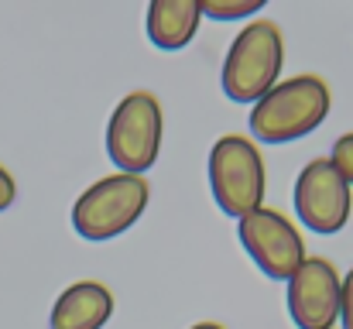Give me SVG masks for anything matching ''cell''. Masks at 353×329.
I'll return each mask as SVG.
<instances>
[{
	"label": "cell",
	"instance_id": "cell-1",
	"mask_svg": "<svg viewBox=\"0 0 353 329\" xmlns=\"http://www.w3.org/2000/svg\"><path fill=\"white\" fill-rule=\"evenodd\" d=\"M330 86L319 76H292L271 86L250 110V134L264 144H285L312 134L330 117Z\"/></svg>",
	"mask_w": 353,
	"mask_h": 329
},
{
	"label": "cell",
	"instance_id": "cell-2",
	"mask_svg": "<svg viewBox=\"0 0 353 329\" xmlns=\"http://www.w3.org/2000/svg\"><path fill=\"white\" fill-rule=\"evenodd\" d=\"M285 66V41L274 21H250L247 28H240L234 38L227 59H223V93L234 103H257L271 86H278Z\"/></svg>",
	"mask_w": 353,
	"mask_h": 329
},
{
	"label": "cell",
	"instance_id": "cell-3",
	"mask_svg": "<svg viewBox=\"0 0 353 329\" xmlns=\"http://www.w3.org/2000/svg\"><path fill=\"white\" fill-rule=\"evenodd\" d=\"M210 189L216 206L234 219L261 210L268 172L257 144L240 134H223L210 151Z\"/></svg>",
	"mask_w": 353,
	"mask_h": 329
},
{
	"label": "cell",
	"instance_id": "cell-4",
	"mask_svg": "<svg viewBox=\"0 0 353 329\" xmlns=\"http://www.w3.org/2000/svg\"><path fill=\"white\" fill-rule=\"evenodd\" d=\"M148 210V182L141 175H107L93 182L72 206V226L86 240H114Z\"/></svg>",
	"mask_w": 353,
	"mask_h": 329
},
{
	"label": "cell",
	"instance_id": "cell-5",
	"mask_svg": "<svg viewBox=\"0 0 353 329\" xmlns=\"http://www.w3.org/2000/svg\"><path fill=\"white\" fill-rule=\"evenodd\" d=\"M161 151V103L154 93H127L107 123V154L123 175H141Z\"/></svg>",
	"mask_w": 353,
	"mask_h": 329
},
{
	"label": "cell",
	"instance_id": "cell-6",
	"mask_svg": "<svg viewBox=\"0 0 353 329\" xmlns=\"http://www.w3.org/2000/svg\"><path fill=\"white\" fill-rule=\"evenodd\" d=\"M236 237L250 261L274 281H288L295 268L305 261V243L295 223L281 217L278 210H254L243 219H236Z\"/></svg>",
	"mask_w": 353,
	"mask_h": 329
},
{
	"label": "cell",
	"instance_id": "cell-7",
	"mask_svg": "<svg viewBox=\"0 0 353 329\" xmlns=\"http://www.w3.org/2000/svg\"><path fill=\"white\" fill-rule=\"evenodd\" d=\"M353 189L330 158H312L295 179V213L312 233H340L350 219Z\"/></svg>",
	"mask_w": 353,
	"mask_h": 329
},
{
	"label": "cell",
	"instance_id": "cell-8",
	"mask_svg": "<svg viewBox=\"0 0 353 329\" xmlns=\"http://www.w3.org/2000/svg\"><path fill=\"white\" fill-rule=\"evenodd\" d=\"M340 288L333 261L305 257L288 278V316L299 329H333L340 319Z\"/></svg>",
	"mask_w": 353,
	"mask_h": 329
},
{
	"label": "cell",
	"instance_id": "cell-9",
	"mask_svg": "<svg viewBox=\"0 0 353 329\" xmlns=\"http://www.w3.org/2000/svg\"><path fill=\"white\" fill-rule=\"evenodd\" d=\"M110 316H114L110 288L100 281H76L55 299L48 329H103Z\"/></svg>",
	"mask_w": 353,
	"mask_h": 329
},
{
	"label": "cell",
	"instance_id": "cell-10",
	"mask_svg": "<svg viewBox=\"0 0 353 329\" xmlns=\"http://www.w3.org/2000/svg\"><path fill=\"white\" fill-rule=\"evenodd\" d=\"M199 21H203L199 0H151L144 24L151 45H158L161 52H179L196 38Z\"/></svg>",
	"mask_w": 353,
	"mask_h": 329
},
{
	"label": "cell",
	"instance_id": "cell-11",
	"mask_svg": "<svg viewBox=\"0 0 353 329\" xmlns=\"http://www.w3.org/2000/svg\"><path fill=\"white\" fill-rule=\"evenodd\" d=\"M264 7V0H199V10L213 21H240Z\"/></svg>",
	"mask_w": 353,
	"mask_h": 329
},
{
	"label": "cell",
	"instance_id": "cell-12",
	"mask_svg": "<svg viewBox=\"0 0 353 329\" xmlns=\"http://www.w3.org/2000/svg\"><path fill=\"white\" fill-rule=\"evenodd\" d=\"M330 161L336 165V172L347 179V186L353 189V130H350V134H343V137H336Z\"/></svg>",
	"mask_w": 353,
	"mask_h": 329
},
{
	"label": "cell",
	"instance_id": "cell-13",
	"mask_svg": "<svg viewBox=\"0 0 353 329\" xmlns=\"http://www.w3.org/2000/svg\"><path fill=\"white\" fill-rule=\"evenodd\" d=\"M340 319H343V329H353V268L340 288Z\"/></svg>",
	"mask_w": 353,
	"mask_h": 329
},
{
	"label": "cell",
	"instance_id": "cell-14",
	"mask_svg": "<svg viewBox=\"0 0 353 329\" xmlns=\"http://www.w3.org/2000/svg\"><path fill=\"white\" fill-rule=\"evenodd\" d=\"M14 196H17V186H14V179H10V172L0 165V213L14 203Z\"/></svg>",
	"mask_w": 353,
	"mask_h": 329
},
{
	"label": "cell",
	"instance_id": "cell-15",
	"mask_svg": "<svg viewBox=\"0 0 353 329\" xmlns=\"http://www.w3.org/2000/svg\"><path fill=\"white\" fill-rule=\"evenodd\" d=\"M192 329H223V326H220V323H196Z\"/></svg>",
	"mask_w": 353,
	"mask_h": 329
}]
</instances>
